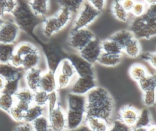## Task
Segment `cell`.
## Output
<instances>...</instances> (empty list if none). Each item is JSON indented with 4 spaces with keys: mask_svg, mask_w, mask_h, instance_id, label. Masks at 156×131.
<instances>
[{
    "mask_svg": "<svg viewBox=\"0 0 156 131\" xmlns=\"http://www.w3.org/2000/svg\"><path fill=\"white\" fill-rule=\"evenodd\" d=\"M85 118L95 117L112 124L115 104L113 97L104 88L96 87L85 96Z\"/></svg>",
    "mask_w": 156,
    "mask_h": 131,
    "instance_id": "obj_1",
    "label": "cell"
},
{
    "mask_svg": "<svg viewBox=\"0 0 156 131\" xmlns=\"http://www.w3.org/2000/svg\"><path fill=\"white\" fill-rule=\"evenodd\" d=\"M129 30L138 40L149 39L156 35V2L147 5L143 15L132 19Z\"/></svg>",
    "mask_w": 156,
    "mask_h": 131,
    "instance_id": "obj_2",
    "label": "cell"
},
{
    "mask_svg": "<svg viewBox=\"0 0 156 131\" xmlns=\"http://www.w3.org/2000/svg\"><path fill=\"white\" fill-rule=\"evenodd\" d=\"M67 130H74L85 120V97L69 93L66 96Z\"/></svg>",
    "mask_w": 156,
    "mask_h": 131,
    "instance_id": "obj_3",
    "label": "cell"
},
{
    "mask_svg": "<svg viewBox=\"0 0 156 131\" xmlns=\"http://www.w3.org/2000/svg\"><path fill=\"white\" fill-rule=\"evenodd\" d=\"M12 15L20 29L28 33H32L39 23L40 18L33 13L26 1H18L16 8Z\"/></svg>",
    "mask_w": 156,
    "mask_h": 131,
    "instance_id": "obj_4",
    "label": "cell"
},
{
    "mask_svg": "<svg viewBox=\"0 0 156 131\" xmlns=\"http://www.w3.org/2000/svg\"><path fill=\"white\" fill-rule=\"evenodd\" d=\"M100 13L88 1H83L74 21L72 29H86L99 16Z\"/></svg>",
    "mask_w": 156,
    "mask_h": 131,
    "instance_id": "obj_5",
    "label": "cell"
},
{
    "mask_svg": "<svg viewBox=\"0 0 156 131\" xmlns=\"http://www.w3.org/2000/svg\"><path fill=\"white\" fill-rule=\"evenodd\" d=\"M93 33L88 29L71 30L68 38V44L73 49L79 52L94 38Z\"/></svg>",
    "mask_w": 156,
    "mask_h": 131,
    "instance_id": "obj_6",
    "label": "cell"
},
{
    "mask_svg": "<svg viewBox=\"0 0 156 131\" xmlns=\"http://www.w3.org/2000/svg\"><path fill=\"white\" fill-rule=\"evenodd\" d=\"M67 58L73 63L77 76L95 77V72L93 65L83 59L79 54H72Z\"/></svg>",
    "mask_w": 156,
    "mask_h": 131,
    "instance_id": "obj_7",
    "label": "cell"
},
{
    "mask_svg": "<svg viewBox=\"0 0 156 131\" xmlns=\"http://www.w3.org/2000/svg\"><path fill=\"white\" fill-rule=\"evenodd\" d=\"M48 118L51 131L67 130L66 112L59 104L54 110L48 113Z\"/></svg>",
    "mask_w": 156,
    "mask_h": 131,
    "instance_id": "obj_8",
    "label": "cell"
},
{
    "mask_svg": "<svg viewBox=\"0 0 156 131\" xmlns=\"http://www.w3.org/2000/svg\"><path fill=\"white\" fill-rule=\"evenodd\" d=\"M20 29L14 21H5L0 27V43L14 44Z\"/></svg>",
    "mask_w": 156,
    "mask_h": 131,
    "instance_id": "obj_9",
    "label": "cell"
},
{
    "mask_svg": "<svg viewBox=\"0 0 156 131\" xmlns=\"http://www.w3.org/2000/svg\"><path fill=\"white\" fill-rule=\"evenodd\" d=\"M96 87L95 77L77 76L75 80L71 85L70 93L74 94L85 96Z\"/></svg>",
    "mask_w": 156,
    "mask_h": 131,
    "instance_id": "obj_10",
    "label": "cell"
},
{
    "mask_svg": "<svg viewBox=\"0 0 156 131\" xmlns=\"http://www.w3.org/2000/svg\"><path fill=\"white\" fill-rule=\"evenodd\" d=\"M102 52L101 41L94 38L79 52V54L86 61L93 65L98 62Z\"/></svg>",
    "mask_w": 156,
    "mask_h": 131,
    "instance_id": "obj_11",
    "label": "cell"
},
{
    "mask_svg": "<svg viewBox=\"0 0 156 131\" xmlns=\"http://www.w3.org/2000/svg\"><path fill=\"white\" fill-rule=\"evenodd\" d=\"M140 110L132 105H125L120 108L118 114V121L129 128L135 126Z\"/></svg>",
    "mask_w": 156,
    "mask_h": 131,
    "instance_id": "obj_12",
    "label": "cell"
},
{
    "mask_svg": "<svg viewBox=\"0 0 156 131\" xmlns=\"http://www.w3.org/2000/svg\"><path fill=\"white\" fill-rule=\"evenodd\" d=\"M42 73L43 71L38 68L24 71V80L26 88L34 93L38 90Z\"/></svg>",
    "mask_w": 156,
    "mask_h": 131,
    "instance_id": "obj_13",
    "label": "cell"
},
{
    "mask_svg": "<svg viewBox=\"0 0 156 131\" xmlns=\"http://www.w3.org/2000/svg\"><path fill=\"white\" fill-rule=\"evenodd\" d=\"M63 28L55 15L46 18L42 22L43 34L46 37H51Z\"/></svg>",
    "mask_w": 156,
    "mask_h": 131,
    "instance_id": "obj_14",
    "label": "cell"
},
{
    "mask_svg": "<svg viewBox=\"0 0 156 131\" xmlns=\"http://www.w3.org/2000/svg\"><path fill=\"white\" fill-rule=\"evenodd\" d=\"M40 89L47 92L48 93L57 91V87L55 71L48 69L42 73Z\"/></svg>",
    "mask_w": 156,
    "mask_h": 131,
    "instance_id": "obj_15",
    "label": "cell"
},
{
    "mask_svg": "<svg viewBox=\"0 0 156 131\" xmlns=\"http://www.w3.org/2000/svg\"><path fill=\"white\" fill-rule=\"evenodd\" d=\"M84 124L90 131H109L112 124L101 118L90 117L85 118Z\"/></svg>",
    "mask_w": 156,
    "mask_h": 131,
    "instance_id": "obj_16",
    "label": "cell"
},
{
    "mask_svg": "<svg viewBox=\"0 0 156 131\" xmlns=\"http://www.w3.org/2000/svg\"><path fill=\"white\" fill-rule=\"evenodd\" d=\"M27 3L33 13L38 18H44L48 13L49 1L46 0H31Z\"/></svg>",
    "mask_w": 156,
    "mask_h": 131,
    "instance_id": "obj_17",
    "label": "cell"
},
{
    "mask_svg": "<svg viewBox=\"0 0 156 131\" xmlns=\"http://www.w3.org/2000/svg\"><path fill=\"white\" fill-rule=\"evenodd\" d=\"M23 71H24L22 68H16L9 63H0V76L5 80L23 76Z\"/></svg>",
    "mask_w": 156,
    "mask_h": 131,
    "instance_id": "obj_18",
    "label": "cell"
},
{
    "mask_svg": "<svg viewBox=\"0 0 156 131\" xmlns=\"http://www.w3.org/2000/svg\"><path fill=\"white\" fill-rule=\"evenodd\" d=\"M41 61V54L40 51L29 54L23 57V63L22 69L24 71L37 68Z\"/></svg>",
    "mask_w": 156,
    "mask_h": 131,
    "instance_id": "obj_19",
    "label": "cell"
},
{
    "mask_svg": "<svg viewBox=\"0 0 156 131\" xmlns=\"http://www.w3.org/2000/svg\"><path fill=\"white\" fill-rule=\"evenodd\" d=\"M101 49L102 52L108 54L121 55L122 53V47L110 38L101 41Z\"/></svg>",
    "mask_w": 156,
    "mask_h": 131,
    "instance_id": "obj_20",
    "label": "cell"
},
{
    "mask_svg": "<svg viewBox=\"0 0 156 131\" xmlns=\"http://www.w3.org/2000/svg\"><path fill=\"white\" fill-rule=\"evenodd\" d=\"M133 38L135 37L132 32L127 29L120 30L112 35L110 37V38L118 43L122 49Z\"/></svg>",
    "mask_w": 156,
    "mask_h": 131,
    "instance_id": "obj_21",
    "label": "cell"
},
{
    "mask_svg": "<svg viewBox=\"0 0 156 131\" xmlns=\"http://www.w3.org/2000/svg\"><path fill=\"white\" fill-rule=\"evenodd\" d=\"M122 52L130 58L138 57L141 52V46L138 40L133 38L123 48Z\"/></svg>",
    "mask_w": 156,
    "mask_h": 131,
    "instance_id": "obj_22",
    "label": "cell"
},
{
    "mask_svg": "<svg viewBox=\"0 0 156 131\" xmlns=\"http://www.w3.org/2000/svg\"><path fill=\"white\" fill-rule=\"evenodd\" d=\"M121 61V55H113L102 52L97 62L104 66L113 67L119 64Z\"/></svg>",
    "mask_w": 156,
    "mask_h": 131,
    "instance_id": "obj_23",
    "label": "cell"
},
{
    "mask_svg": "<svg viewBox=\"0 0 156 131\" xmlns=\"http://www.w3.org/2000/svg\"><path fill=\"white\" fill-rule=\"evenodd\" d=\"M130 77L137 83L148 74L146 67L141 63H134L132 65L129 69Z\"/></svg>",
    "mask_w": 156,
    "mask_h": 131,
    "instance_id": "obj_24",
    "label": "cell"
},
{
    "mask_svg": "<svg viewBox=\"0 0 156 131\" xmlns=\"http://www.w3.org/2000/svg\"><path fill=\"white\" fill-rule=\"evenodd\" d=\"M44 115V107L32 104L25 113L24 122L32 123L39 117Z\"/></svg>",
    "mask_w": 156,
    "mask_h": 131,
    "instance_id": "obj_25",
    "label": "cell"
},
{
    "mask_svg": "<svg viewBox=\"0 0 156 131\" xmlns=\"http://www.w3.org/2000/svg\"><path fill=\"white\" fill-rule=\"evenodd\" d=\"M57 71L72 79L76 76L74 67L71 62L68 58H63L60 61Z\"/></svg>",
    "mask_w": 156,
    "mask_h": 131,
    "instance_id": "obj_26",
    "label": "cell"
},
{
    "mask_svg": "<svg viewBox=\"0 0 156 131\" xmlns=\"http://www.w3.org/2000/svg\"><path fill=\"white\" fill-rule=\"evenodd\" d=\"M138 84L143 92L156 89V73H148L147 75L138 82Z\"/></svg>",
    "mask_w": 156,
    "mask_h": 131,
    "instance_id": "obj_27",
    "label": "cell"
},
{
    "mask_svg": "<svg viewBox=\"0 0 156 131\" xmlns=\"http://www.w3.org/2000/svg\"><path fill=\"white\" fill-rule=\"evenodd\" d=\"M15 45L14 44L0 43V63H7L15 53Z\"/></svg>",
    "mask_w": 156,
    "mask_h": 131,
    "instance_id": "obj_28",
    "label": "cell"
},
{
    "mask_svg": "<svg viewBox=\"0 0 156 131\" xmlns=\"http://www.w3.org/2000/svg\"><path fill=\"white\" fill-rule=\"evenodd\" d=\"M112 12L115 18L121 22H126L129 19V13L122 7L120 1L113 2Z\"/></svg>",
    "mask_w": 156,
    "mask_h": 131,
    "instance_id": "obj_29",
    "label": "cell"
},
{
    "mask_svg": "<svg viewBox=\"0 0 156 131\" xmlns=\"http://www.w3.org/2000/svg\"><path fill=\"white\" fill-rule=\"evenodd\" d=\"M22 76H20L16 78L5 80V86L2 93L14 96L20 90V82Z\"/></svg>",
    "mask_w": 156,
    "mask_h": 131,
    "instance_id": "obj_30",
    "label": "cell"
},
{
    "mask_svg": "<svg viewBox=\"0 0 156 131\" xmlns=\"http://www.w3.org/2000/svg\"><path fill=\"white\" fill-rule=\"evenodd\" d=\"M39 51L38 49L33 44L29 42H22L15 46V53L24 57L29 54Z\"/></svg>",
    "mask_w": 156,
    "mask_h": 131,
    "instance_id": "obj_31",
    "label": "cell"
},
{
    "mask_svg": "<svg viewBox=\"0 0 156 131\" xmlns=\"http://www.w3.org/2000/svg\"><path fill=\"white\" fill-rule=\"evenodd\" d=\"M15 99L14 96L4 93H0V109L7 113L14 106Z\"/></svg>",
    "mask_w": 156,
    "mask_h": 131,
    "instance_id": "obj_32",
    "label": "cell"
},
{
    "mask_svg": "<svg viewBox=\"0 0 156 131\" xmlns=\"http://www.w3.org/2000/svg\"><path fill=\"white\" fill-rule=\"evenodd\" d=\"M151 123V115L149 110L146 108H143L142 110H140L135 127L146 128Z\"/></svg>",
    "mask_w": 156,
    "mask_h": 131,
    "instance_id": "obj_33",
    "label": "cell"
},
{
    "mask_svg": "<svg viewBox=\"0 0 156 131\" xmlns=\"http://www.w3.org/2000/svg\"><path fill=\"white\" fill-rule=\"evenodd\" d=\"M83 1L79 0L73 1H60L58 4L60 8H65L68 10L72 14L74 13H78L80 10Z\"/></svg>",
    "mask_w": 156,
    "mask_h": 131,
    "instance_id": "obj_34",
    "label": "cell"
},
{
    "mask_svg": "<svg viewBox=\"0 0 156 131\" xmlns=\"http://www.w3.org/2000/svg\"><path fill=\"white\" fill-rule=\"evenodd\" d=\"M34 131H51L47 116L43 115L31 123Z\"/></svg>",
    "mask_w": 156,
    "mask_h": 131,
    "instance_id": "obj_35",
    "label": "cell"
},
{
    "mask_svg": "<svg viewBox=\"0 0 156 131\" xmlns=\"http://www.w3.org/2000/svg\"><path fill=\"white\" fill-rule=\"evenodd\" d=\"M15 101H24L30 104H33L34 92L27 88H20L18 92L14 96Z\"/></svg>",
    "mask_w": 156,
    "mask_h": 131,
    "instance_id": "obj_36",
    "label": "cell"
},
{
    "mask_svg": "<svg viewBox=\"0 0 156 131\" xmlns=\"http://www.w3.org/2000/svg\"><path fill=\"white\" fill-rule=\"evenodd\" d=\"M48 99V93L41 89L34 93L33 104L42 107L47 105Z\"/></svg>",
    "mask_w": 156,
    "mask_h": 131,
    "instance_id": "obj_37",
    "label": "cell"
},
{
    "mask_svg": "<svg viewBox=\"0 0 156 131\" xmlns=\"http://www.w3.org/2000/svg\"><path fill=\"white\" fill-rule=\"evenodd\" d=\"M66 131H90L85 124H83L80 127L74 130H67ZM109 131H130L129 127H126L119 121L116 120L112 123Z\"/></svg>",
    "mask_w": 156,
    "mask_h": 131,
    "instance_id": "obj_38",
    "label": "cell"
},
{
    "mask_svg": "<svg viewBox=\"0 0 156 131\" xmlns=\"http://www.w3.org/2000/svg\"><path fill=\"white\" fill-rule=\"evenodd\" d=\"M143 102L147 107H151L156 104V89L143 92Z\"/></svg>",
    "mask_w": 156,
    "mask_h": 131,
    "instance_id": "obj_39",
    "label": "cell"
},
{
    "mask_svg": "<svg viewBox=\"0 0 156 131\" xmlns=\"http://www.w3.org/2000/svg\"><path fill=\"white\" fill-rule=\"evenodd\" d=\"M55 16H57L63 28H64L70 22L72 13L66 9L60 8V10L55 14Z\"/></svg>",
    "mask_w": 156,
    "mask_h": 131,
    "instance_id": "obj_40",
    "label": "cell"
},
{
    "mask_svg": "<svg viewBox=\"0 0 156 131\" xmlns=\"http://www.w3.org/2000/svg\"><path fill=\"white\" fill-rule=\"evenodd\" d=\"M55 77L57 89L65 88L71 83L72 79L57 71H55Z\"/></svg>",
    "mask_w": 156,
    "mask_h": 131,
    "instance_id": "obj_41",
    "label": "cell"
},
{
    "mask_svg": "<svg viewBox=\"0 0 156 131\" xmlns=\"http://www.w3.org/2000/svg\"><path fill=\"white\" fill-rule=\"evenodd\" d=\"M147 7V5L144 1H135L130 13L132 14L134 18L140 17L144 14Z\"/></svg>",
    "mask_w": 156,
    "mask_h": 131,
    "instance_id": "obj_42",
    "label": "cell"
},
{
    "mask_svg": "<svg viewBox=\"0 0 156 131\" xmlns=\"http://www.w3.org/2000/svg\"><path fill=\"white\" fill-rule=\"evenodd\" d=\"M58 104V96L57 91H54L48 93V99L47 103L48 113L54 110Z\"/></svg>",
    "mask_w": 156,
    "mask_h": 131,
    "instance_id": "obj_43",
    "label": "cell"
},
{
    "mask_svg": "<svg viewBox=\"0 0 156 131\" xmlns=\"http://www.w3.org/2000/svg\"><path fill=\"white\" fill-rule=\"evenodd\" d=\"M8 114L15 121L18 122H24L25 113L21 111L20 109H19L15 105L11 108V110H10Z\"/></svg>",
    "mask_w": 156,
    "mask_h": 131,
    "instance_id": "obj_44",
    "label": "cell"
},
{
    "mask_svg": "<svg viewBox=\"0 0 156 131\" xmlns=\"http://www.w3.org/2000/svg\"><path fill=\"white\" fill-rule=\"evenodd\" d=\"M9 63L16 68H22L23 63V57L16 53H14L11 57Z\"/></svg>",
    "mask_w": 156,
    "mask_h": 131,
    "instance_id": "obj_45",
    "label": "cell"
},
{
    "mask_svg": "<svg viewBox=\"0 0 156 131\" xmlns=\"http://www.w3.org/2000/svg\"><path fill=\"white\" fill-rule=\"evenodd\" d=\"M142 57L154 69H156V52L145 53L142 55Z\"/></svg>",
    "mask_w": 156,
    "mask_h": 131,
    "instance_id": "obj_46",
    "label": "cell"
},
{
    "mask_svg": "<svg viewBox=\"0 0 156 131\" xmlns=\"http://www.w3.org/2000/svg\"><path fill=\"white\" fill-rule=\"evenodd\" d=\"M17 1L5 0V13L12 15L16 8Z\"/></svg>",
    "mask_w": 156,
    "mask_h": 131,
    "instance_id": "obj_47",
    "label": "cell"
},
{
    "mask_svg": "<svg viewBox=\"0 0 156 131\" xmlns=\"http://www.w3.org/2000/svg\"><path fill=\"white\" fill-rule=\"evenodd\" d=\"M90 4L99 12H102L105 7L106 1L104 0H93L88 1Z\"/></svg>",
    "mask_w": 156,
    "mask_h": 131,
    "instance_id": "obj_48",
    "label": "cell"
},
{
    "mask_svg": "<svg viewBox=\"0 0 156 131\" xmlns=\"http://www.w3.org/2000/svg\"><path fill=\"white\" fill-rule=\"evenodd\" d=\"M14 131H34V129L30 123L23 122L16 126Z\"/></svg>",
    "mask_w": 156,
    "mask_h": 131,
    "instance_id": "obj_49",
    "label": "cell"
},
{
    "mask_svg": "<svg viewBox=\"0 0 156 131\" xmlns=\"http://www.w3.org/2000/svg\"><path fill=\"white\" fill-rule=\"evenodd\" d=\"M31 105L32 104L29 103H27L24 101H15V105L24 113H26L28 110V109L29 108Z\"/></svg>",
    "mask_w": 156,
    "mask_h": 131,
    "instance_id": "obj_50",
    "label": "cell"
},
{
    "mask_svg": "<svg viewBox=\"0 0 156 131\" xmlns=\"http://www.w3.org/2000/svg\"><path fill=\"white\" fill-rule=\"evenodd\" d=\"M121 4L122 6V7L125 9L126 11H127L128 13L130 12L132 10V9L133 6L134 1L132 0H125V1H121Z\"/></svg>",
    "mask_w": 156,
    "mask_h": 131,
    "instance_id": "obj_51",
    "label": "cell"
},
{
    "mask_svg": "<svg viewBox=\"0 0 156 131\" xmlns=\"http://www.w3.org/2000/svg\"><path fill=\"white\" fill-rule=\"evenodd\" d=\"M5 15V0H0V17L3 18Z\"/></svg>",
    "mask_w": 156,
    "mask_h": 131,
    "instance_id": "obj_52",
    "label": "cell"
},
{
    "mask_svg": "<svg viewBox=\"0 0 156 131\" xmlns=\"http://www.w3.org/2000/svg\"><path fill=\"white\" fill-rule=\"evenodd\" d=\"M5 80L0 76V93H1L4 88L5 86Z\"/></svg>",
    "mask_w": 156,
    "mask_h": 131,
    "instance_id": "obj_53",
    "label": "cell"
},
{
    "mask_svg": "<svg viewBox=\"0 0 156 131\" xmlns=\"http://www.w3.org/2000/svg\"><path fill=\"white\" fill-rule=\"evenodd\" d=\"M147 131H156V124L155 123H151L146 127Z\"/></svg>",
    "mask_w": 156,
    "mask_h": 131,
    "instance_id": "obj_54",
    "label": "cell"
},
{
    "mask_svg": "<svg viewBox=\"0 0 156 131\" xmlns=\"http://www.w3.org/2000/svg\"><path fill=\"white\" fill-rule=\"evenodd\" d=\"M130 131H147L146 128L145 127H133L131 128Z\"/></svg>",
    "mask_w": 156,
    "mask_h": 131,
    "instance_id": "obj_55",
    "label": "cell"
},
{
    "mask_svg": "<svg viewBox=\"0 0 156 131\" xmlns=\"http://www.w3.org/2000/svg\"><path fill=\"white\" fill-rule=\"evenodd\" d=\"M4 21L3 20V19L0 17V27H1V26L2 25V24L4 23Z\"/></svg>",
    "mask_w": 156,
    "mask_h": 131,
    "instance_id": "obj_56",
    "label": "cell"
}]
</instances>
